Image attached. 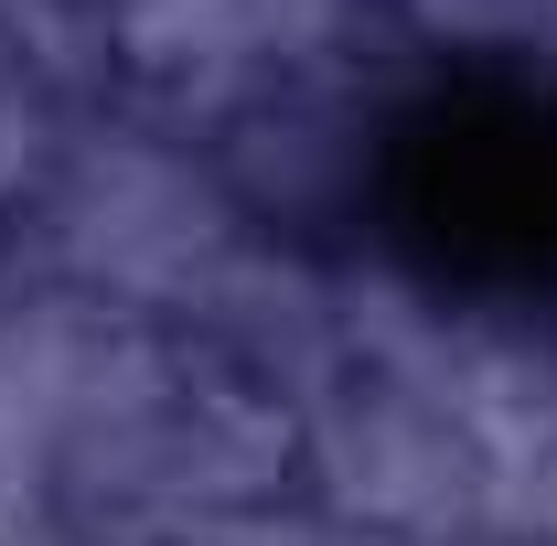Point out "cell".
I'll list each match as a JSON object with an SVG mask.
<instances>
[{
	"label": "cell",
	"mask_w": 557,
	"mask_h": 546,
	"mask_svg": "<svg viewBox=\"0 0 557 546\" xmlns=\"http://www.w3.org/2000/svg\"><path fill=\"white\" fill-rule=\"evenodd\" d=\"M450 386V408L472 429V472H483V536L557 546V353L483 322H450V343L418 364Z\"/></svg>",
	"instance_id": "8992f818"
},
{
	"label": "cell",
	"mask_w": 557,
	"mask_h": 546,
	"mask_svg": "<svg viewBox=\"0 0 557 546\" xmlns=\"http://www.w3.org/2000/svg\"><path fill=\"white\" fill-rule=\"evenodd\" d=\"M172 546H375V536H344L322 504H236V514H205V525H183Z\"/></svg>",
	"instance_id": "52a82bcc"
},
{
	"label": "cell",
	"mask_w": 557,
	"mask_h": 546,
	"mask_svg": "<svg viewBox=\"0 0 557 546\" xmlns=\"http://www.w3.org/2000/svg\"><path fill=\"white\" fill-rule=\"evenodd\" d=\"M300 472V418L247 397L236 375H214L205 353H183V375L129 418H108L97 439H75L54 472V514L119 546H172L205 514L269 504Z\"/></svg>",
	"instance_id": "7a4b0ae2"
},
{
	"label": "cell",
	"mask_w": 557,
	"mask_h": 546,
	"mask_svg": "<svg viewBox=\"0 0 557 546\" xmlns=\"http://www.w3.org/2000/svg\"><path fill=\"white\" fill-rule=\"evenodd\" d=\"M183 343L205 353L214 375H236L247 397H269V408L300 418L333 375H344V278L311 269L300 247L247 236V247L225 258V278L194 300Z\"/></svg>",
	"instance_id": "5b68a950"
},
{
	"label": "cell",
	"mask_w": 557,
	"mask_h": 546,
	"mask_svg": "<svg viewBox=\"0 0 557 546\" xmlns=\"http://www.w3.org/2000/svg\"><path fill=\"white\" fill-rule=\"evenodd\" d=\"M300 482H311V504L344 536H375V546H461V536H483L472 429H461V408H450L440 375L344 364L300 408Z\"/></svg>",
	"instance_id": "3957f363"
},
{
	"label": "cell",
	"mask_w": 557,
	"mask_h": 546,
	"mask_svg": "<svg viewBox=\"0 0 557 546\" xmlns=\"http://www.w3.org/2000/svg\"><path fill=\"white\" fill-rule=\"evenodd\" d=\"M547 11L557 0H408V22L429 44H515V54H536Z\"/></svg>",
	"instance_id": "ba28073f"
},
{
	"label": "cell",
	"mask_w": 557,
	"mask_h": 546,
	"mask_svg": "<svg viewBox=\"0 0 557 546\" xmlns=\"http://www.w3.org/2000/svg\"><path fill=\"white\" fill-rule=\"evenodd\" d=\"M364 139H375V119H364V97L322 54V65L269 75L258 97H236L205 129V161L247 225H322L364 183Z\"/></svg>",
	"instance_id": "277c9868"
},
{
	"label": "cell",
	"mask_w": 557,
	"mask_h": 546,
	"mask_svg": "<svg viewBox=\"0 0 557 546\" xmlns=\"http://www.w3.org/2000/svg\"><path fill=\"white\" fill-rule=\"evenodd\" d=\"M536 54H547V65H557V11H547V33H536Z\"/></svg>",
	"instance_id": "9c48e42d"
},
{
	"label": "cell",
	"mask_w": 557,
	"mask_h": 546,
	"mask_svg": "<svg viewBox=\"0 0 557 546\" xmlns=\"http://www.w3.org/2000/svg\"><path fill=\"white\" fill-rule=\"evenodd\" d=\"M236 247L247 214L225 204L214 161L172 129H75L11 204V289H65L161 333L194 322Z\"/></svg>",
	"instance_id": "6da1fadb"
}]
</instances>
